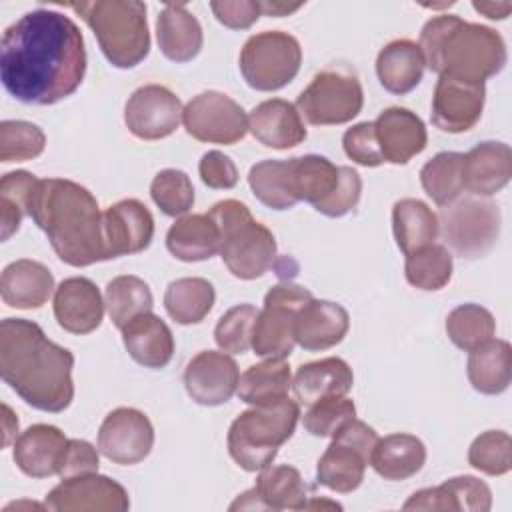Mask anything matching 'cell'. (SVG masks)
I'll return each instance as SVG.
<instances>
[{
  "label": "cell",
  "instance_id": "cell-1",
  "mask_svg": "<svg viewBox=\"0 0 512 512\" xmlns=\"http://www.w3.org/2000/svg\"><path fill=\"white\" fill-rule=\"evenodd\" d=\"M86 74V48L78 24L36 8L10 24L0 40V80L24 104L50 106L72 96Z\"/></svg>",
  "mask_w": 512,
  "mask_h": 512
},
{
  "label": "cell",
  "instance_id": "cell-2",
  "mask_svg": "<svg viewBox=\"0 0 512 512\" xmlns=\"http://www.w3.org/2000/svg\"><path fill=\"white\" fill-rule=\"evenodd\" d=\"M74 354L26 318L0 322L2 380L32 408L64 412L74 400Z\"/></svg>",
  "mask_w": 512,
  "mask_h": 512
},
{
  "label": "cell",
  "instance_id": "cell-3",
  "mask_svg": "<svg viewBox=\"0 0 512 512\" xmlns=\"http://www.w3.org/2000/svg\"><path fill=\"white\" fill-rule=\"evenodd\" d=\"M28 216L46 234L56 256L74 268L108 260L104 240V212L94 194L74 180H38Z\"/></svg>",
  "mask_w": 512,
  "mask_h": 512
},
{
  "label": "cell",
  "instance_id": "cell-4",
  "mask_svg": "<svg viewBox=\"0 0 512 512\" xmlns=\"http://www.w3.org/2000/svg\"><path fill=\"white\" fill-rule=\"evenodd\" d=\"M418 46L426 68L474 84H486L508 62L506 44L494 28L466 22L456 14L430 18L422 26Z\"/></svg>",
  "mask_w": 512,
  "mask_h": 512
},
{
  "label": "cell",
  "instance_id": "cell-5",
  "mask_svg": "<svg viewBox=\"0 0 512 512\" xmlns=\"http://www.w3.org/2000/svg\"><path fill=\"white\" fill-rule=\"evenodd\" d=\"M72 8L94 32L106 60L122 70L138 66L150 52L146 4L138 0L72 2Z\"/></svg>",
  "mask_w": 512,
  "mask_h": 512
},
{
  "label": "cell",
  "instance_id": "cell-6",
  "mask_svg": "<svg viewBox=\"0 0 512 512\" xmlns=\"http://www.w3.org/2000/svg\"><path fill=\"white\" fill-rule=\"evenodd\" d=\"M298 418L300 406L288 396L244 410L228 430L230 458L246 472L264 470L276 458L278 448L292 438Z\"/></svg>",
  "mask_w": 512,
  "mask_h": 512
},
{
  "label": "cell",
  "instance_id": "cell-7",
  "mask_svg": "<svg viewBox=\"0 0 512 512\" xmlns=\"http://www.w3.org/2000/svg\"><path fill=\"white\" fill-rule=\"evenodd\" d=\"M208 214L220 232L218 254L232 276L256 280L274 266L276 238L264 224L254 220L246 204L234 198L220 200Z\"/></svg>",
  "mask_w": 512,
  "mask_h": 512
},
{
  "label": "cell",
  "instance_id": "cell-8",
  "mask_svg": "<svg viewBox=\"0 0 512 512\" xmlns=\"http://www.w3.org/2000/svg\"><path fill=\"white\" fill-rule=\"evenodd\" d=\"M294 106L312 126L346 124L360 114L364 90L350 66L330 64L310 80Z\"/></svg>",
  "mask_w": 512,
  "mask_h": 512
},
{
  "label": "cell",
  "instance_id": "cell-9",
  "mask_svg": "<svg viewBox=\"0 0 512 512\" xmlns=\"http://www.w3.org/2000/svg\"><path fill=\"white\" fill-rule=\"evenodd\" d=\"M240 72L258 92H274L292 82L302 64L300 42L282 30L252 34L240 50Z\"/></svg>",
  "mask_w": 512,
  "mask_h": 512
},
{
  "label": "cell",
  "instance_id": "cell-10",
  "mask_svg": "<svg viewBox=\"0 0 512 512\" xmlns=\"http://www.w3.org/2000/svg\"><path fill=\"white\" fill-rule=\"evenodd\" d=\"M376 442L378 434L372 426L358 418L346 422L316 464L318 484L338 494L354 492L364 480Z\"/></svg>",
  "mask_w": 512,
  "mask_h": 512
},
{
  "label": "cell",
  "instance_id": "cell-11",
  "mask_svg": "<svg viewBox=\"0 0 512 512\" xmlns=\"http://www.w3.org/2000/svg\"><path fill=\"white\" fill-rule=\"evenodd\" d=\"M306 286L294 282H280L264 296V306L258 310L252 330V350L260 358L286 360L294 346V322L298 310L312 300Z\"/></svg>",
  "mask_w": 512,
  "mask_h": 512
},
{
  "label": "cell",
  "instance_id": "cell-12",
  "mask_svg": "<svg viewBox=\"0 0 512 512\" xmlns=\"http://www.w3.org/2000/svg\"><path fill=\"white\" fill-rule=\"evenodd\" d=\"M500 210L486 198H464L442 212V236L462 258L474 260L486 256L500 236Z\"/></svg>",
  "mask_w": 512,
  "mask_h": 512
},
{
  "label": "cell",
  "instance_id": "cell-13",
  "mask_svg": "<svg viewBox=\"0 0 512 512\" xmlns=\"http://www.w3.org/2000/svg\"><path fill=\"white\" fill-rule=\"evenodd\" d=\"M186 132L208 144H236L248 132V116L244 108L228 94L206 90L196 94L182 112Z\"/></svg>",
  "mask_w": 512,
  "mask_h": 512
},
{
  "label": "cell",
  "instance_id": "cell-14",
  "mask_svg": "<svg viewBox=\"0 0 512 512\" xmlns=\"http://www.w3.org/2000/svg\"><path fill=\"white\" fill-rule=\"evenodd\" d=\"M184 106L180 98L160 84H144L132 92L124 106V124L140 140H162L176 132Z\"/></svg>",
  "mask_w": 512,
  "mask_h": 512
},
{
  "label": "cell",
  "instance_id": "cell-15",
  "mask_svg": "<svg viewBox=\"0 0 512 512\" xmlns=\"http://www.w3.org/2000/svg\"><path fill=\"white\" fill-rule=\"evenodd\" d=\"M154 446L150 418L136 408H116L100 424L98 450L114 464L132 466L142 462Z\"/></svg>",
  "mask_w": 512,
  "mask_h": 512
},
{
  "label": "cell",
  "instance_id": "cell-16",
  "mask_svg": "<svg viewBox=\"0 0 512 512\" xmlns=\"http://www.w3.org/2000/svg\"><path fill=\"white\" fill-rule=\"evenodd\" d=\"M44 504L52 512H124L130 508V498L122 484L94 472L62 480L48 492Z\"/></svg>",
  "mask_w": 512,
  "mask_h": 512
},
{
  "label": "cell",
  "instance_id": "cell-17",
  "mask_svg": "<svg viewBox=\"0 0 512 512\" xmlns=\"http://www.w3.org/2000/svg\"><path fill=\"white\" fill-rule=\"evenodd\" d=\"M238 380L236 360L222 350L198 352L184 370V388L200 406L226 404L236 394Z\"/></svg>",
  "mask_w": 512,
  "mask_h": 512
},
{
  "label": "cell",
  "instance_id": "cell-18",
  "mask_svg": "<svg viewBox=\"0 0 512 512\" xmlns=\"http://www.w3.org/2000/svg\"><path fill=\"white\" fill-rule=\"evenodd\" d=\"M310 488L298 468L280 464L260 470L254 488L240 494L230 510H302Z\"/></svg>",
  "mask_w": 512,
  "mask_h": 512
},
{
  "label": "cell",
  "instance_id": "cell-19",
  "mask_svg": "<svg viewBox=\"0 0 512 512\" xmlns=\"http://www.w3.org/2000/svg\"><path fill=\"white\" fill-rule=\"evenodd\" d=\"M486 86L438 76L432 94V124L448 134H460L474 128L482 116Z\"/></svg>",
  "mask_w": 512,
  "mask_h": 512
},
{
  "label": "cell",
  "instance_id": "cell-20",
  "mask_svg": "<svg viewBox=\"0 0 512 512\" xmlns=\"http://www.w3.org/2000/svg\"><path fill=\"white\" fill-rule=\"evenodd\" d=\"M154 238V218L136 198L120 200L104 210V240L108 260L138 254Z\"/></svg>",
  "mask_w": 512,
  "mask_h": 512
},
{
  "label": "cell",
  "instance_id": "cell-21",
  "mask_svg": "<svg viewBox=\"0 0 512 512\" xmlns=\"http://www.w3.org/2000/svg\"><path fill=\"white\" fill-rule=\"evenodd\" d=\"M104 308L106 302L90 278H64L54 290V318L70 334L94 332L102 324Z\"/></svg>",
  "mask_w": 512,
  "mask_h": 512
},
{
  "label": "cell",
  "instance_id": "cell-22",
  "mask_svg": "<svg viewBox=\"0 0 512 512\" xmlns=\"http://www.w3.org/2000/svg\"><path fill=\"white\" fill-rule=\"evenodd\" d=\"M374 128L382 158L390 164H408L428 144V132L422 118L402 106L382 110L374 120Z\"/></svg>",
  "mask_w": 512,
  "mask_h": 512
},
{
  "label": "cell",
  "instance_id": "cell-23",
  "mask_svg": "<svg viewBox=\"0 0 512 512\" xmlns=\"http://www.w3.org/2000/svg\"><path fill=\"white\" fill-rule=\"evenodd\" d=\"M348 328L350 316L342 304L312 298L296 314L294 338L300 348L320 352L340 344L348 334Z\"/></svg>",
  "mask_w": 512,
  "mask_h": 512
},
{
  "label": "cell",
  "instance_id": "cell-24",
  "mask_svg": "<svg viewBox=\"0 0 512 512\" xmlns=\"http://www.w3.org/2000/svg\"><path fill=\"white\" fill-rule=\"evenodd\" d=\"M68 440L70 438L52 424H32L14 440L12 458L22 474L48 478L58 474Z\"/></svg>",
  "mask_w": 512,
  "mask_h": 512
},
{
  "label": "cell",
  "instance_id": "cell-25",
  "mask_svg": "<svg viewBox=\"0 0 512 512\" xmlns=\"http://www.w3.org/2000/svg\"><path fill=\"white\" fill-rule=\"evenodd\" d=\"M512 178V150L504 142L486 140L462 158V184L474 196H492Z\"/></svg>",
  "mask_w": 512,
  "mask_h": 512
},
{
  "label": "cell",
  "instance_id": "cell-26",
  "mask_svg": "<svg viewBox=\"0 0 512 512\" xmlns=\"http://www.w3.org/2000/svg\"><path fill=\"white\" fill-rule=\"evenodd\" d=\"M404 510H464L488 512L492 508V492L486 482L476 476H454L434 488L414 492L402 506Z\"/></svg>",
  "mask_w": 512,
  "mask_h": 512
},
{
  "label": "cell",
  "instance_id": "cell-27",
  "mask_svg": "<svg viewBox=\"0 0 512 512\" xmlns=\"http://www.w3.org/2000/svg\"><path fill=\"white\" fill-rule=\"evenodd\" d=\"M252 136L274 150H288L306 140V128L296 106L282 98L264 100L248 116Z\"/></svg>",
  "mask_w": 512,
  "mask_h": 512
},
{
  "label": "cell",
  "instance_id": "cell-28",
  "mask_svg": "<svg viewBox=\"0 0 512 512\" xmlns=\"http://www.w3.org/2000/svg\"><path fill=\"white\" fill-rule=\"evenodd\" d=\"M120 332L126 352L144 368L160 370L168 366L174 356L172 330L160 316L152 312L136 316Z\"/></svg>",
  "mask_w": 512,
  "mask_h": 512
},
{
  "label": "cell",
  "instance_id": "cell-29",
  "mask_svg": "<svg viewBox=\"0 0 512 512\" xmlns=\"http://www.w3.org/2000/svg\"><path fill=\"white\" fill-rule=\"evenodd\" d=\"M52 272L36 260L20 258L10 262L0 278V294L6 306L34 310L48 302L54 292Z\"/></svg>",
  "mask_w": 512,
  "mask_h": 512
},
{
  "label": "cell",
  "instance_id": "cell-30",
  "mask_svg": "<svg viewBox=\"0 0 512 512\" xmlns=\"http://www.w3.org/2000/svg\"><path fill=\"white\" fill-rule=\"evenodd\" d=\"M354 374L346 360L328 356L302 364L292 378V392L300 404H316L324 398L346 396L352 390Z\"/></svg>",
  "mask_w": 512,
  "mask_h": 512
},
{
  "label": "cell",
  "instance_id": "cell-31",
  "mask_svg": "<svg viewBox=\"0 0 512 512\" xmlns=\"http://www.w3.org/2000/svg\"><path fill=\"white\" fill-rule=\"evenodd\" d=\"M156 40L168 60L182 64L200 54L204 34L198 18L184 4H164L156 18Z\"/></svg>",
  "mask_w": 512,
  "mask_h": 512
},
{
  "label": "cell",
  "instance_id": "cell-32",
  "mask_svg": "<svg viewBox=\"0 0 512 512\" xmlns=\"http://www.w3.org/2000/svg\"><path fill=\"white\" fill-rule=\"evenodd\" d=\"M424 56L414 40L398 38L388 42L376 58V76L390 94L412 92L424 76Z\"/></svg>",
  "mask_w": 512,
  "mask_h": 512
},
{
  "label": "cell",
  "instance_id": "cell-33",
  "mask_svg": "<svg viewBox=\"0 0 512 512\" xmlns=\"http://www.w3.org/2000/svg\"><path fill=\"white\" fill-rule=\"evenodd\" d=\"M168 252L182 262H202L220 252V232L210 214H184L166 232Z\"/></svg>",
  "mask_w": 512,
  "mask_h": 512
},
{
  "label": "cell",
  "instance_id": "cell-34",
  "mask_svg": "<svg viewBox=\"0 0 512 512\" xmlns=\"http://www.w3.org/2000/svg\"><path fill=\"white\" fill-rule=\"evenodd\" d=\"M426 462V446L414 434H388L378 438L370 454V466L384 480H408L416 476Z\"/></svg>",
  "mask_w": 512,
  "mask_h": 512
},
{
  "label": "cell",
  "instance_id": "cell-35",
  "mask_svg": "<svg viewBox=\"0 0 512 512\" xmlns=\"http://www.w3.org/2000/svg\"><path fill=\"white\" fill-rule=\"evenodd\" d=\"M466 374L480 394L496 396L508 390L512 380V348L506 340L490 338L468 352Z\"/></svg>",
  "mask_w": 512,
  "mask_h": 512
},
{
  "label": "cell",
  "instance_id": "cell-36",
  "mask_svg": "<svg viewBox=\"0 0 512 512\" xmlns=\"http://www.w3.org/2000/svg\"><path fill=\"white\" fill-rule=\"evenodd\" d=\"M288 162L292 192L298 202H308L316 208L326 202L340 184L342 166H336L326 156L304 154Z\"/></svg>",
  "mask_w": 512,
  "mask_h": 512
},
{
  "label": "cell",
  "instance_id": "cell-37",
  "mask_svg": "<svg viewBox=\"0 0 512 512\" xmlns=\"http://www.w3.org/2000/svg\"><path fill=\"white\" fill-rule=\"evenodd\" d=\"M392 232L398 248L404 254H410L438 238V216L426 202L418 198H402L392 206Z\"/></svg>",
  "mask_w": 512,
  "mask_h": 512
},
{
  "label": "cell",
  "instance_id": "cell-38",
  "mask_svg": "<svg viewBox=\"0 0 512 512\" xmlns=\"http://www.w3.org/2000/svg\"><path fill=\"white\" fill-rule=\"evenodd\" d=\"M292 388V372L286 360L264 358L240 374L236 394L250 406H264L288 396Z\"/></svg>",
  "mask_w": 512,
  "mask_h": 512
},
{
  "label": "cell",
  "instance_id": "cell-39",
  "mask_svg": "<svg viewBox=\"0 0 512 512\" xmlns=\"http://www.w3.org/2000/svg\"><path fill=\"white\" fill-rule=\"evenodd\" d=\"M214 300V286L198 276L176 278L164 292V308L168 316L182 326L202 322L210 314Z\"/></svg>",
  "mask_w": 512,
  "mask_h": 512
},
{
  "label": "cell",
  "instance_id": "cell-40",
  "mask_svg": "<svg viewBox=\"0 0 512 512\" xmlns=\"http://www.w3.org/2000/svg\"><path fill=\"white\" fill-rule=\"evenodd\" d=\"M104 302L112 324L120 330L136 316L152 312L154 306L150 286L134 274H122L112 278L106 284Z\"/></svg>",
  "mask_w": 512,
  "mask_h": 512
},
{
  "label": "cell",
  "instance_id": "cell-41",
  "mask_svg": "<svg viewBox=\"0 0 512 512\" xmlns=\"http://www.w3.org/2000/svg\"><path fill=\"white\" fill-rule=\"evenodd\" d=\"M248 184L252 194L272 210H290L298 204L292 192L290 162L288 160H262L248 172Z\"/></svg>",
  "mask_w": 512,
  "mask_h": 512
},
{
  "label": "cell",
  "instance_id": "cell-42",
  "mask_svg": "<svg viewBox=\"0 0 512 512\" xmlns=\"http://www.w3.org/2000/svg\"><path fill=\"white\" fill-rule=\"evenodd\" d=\"M460 152H438L420 170V184L434 204L452 206L464 190Z\"/></svg>",
  "mask_w": 512,
  "mask_h": 512
},
{
  "label": "cell",
  "instance_id": "cell-43",
  "mask_svg": "<svg viewBox=\"0 0 512 512\" xmlns=\"http://www.w3.org/2000/svg\"><path fill=\"white\" fill-rule=\"evenodd\" d=\"M452 254L444 244H428L406 254L404 274L408 284L418 290H442L452 278Z\"/></svg>",
  "mask_w": 512,
  "mask_h": 512
},
{
  "label": "cell",
  "instance_id": "cell-44",
  "mask_svg": "<svg viewBox=\"0 0 512 512\" xmlns=\"http://www.w3.org/2000/svg\"><path fill=\"white\" fill-rule=\"evenodd\" d=\"M446 334L464 352L488 342L496 334V320L480 304H460L446 316Z\"/></svg>",
  "mask_w": 512,
  "mask_h": 512
},
{
  "label": "cell",
  "instance_id": "cell-45",
  "mask_svg": "<svg viewBox=\"0 0 512 512\" xmlns=\"http://www.w3.org/2000/svg\"><path fill=\"white\" fill-rule=\"evenodd\" d=\"M38 178L28 170H14L0 180V238L6 242L18 232L28 214V200Z\"/></svg>",
  "mask_w": 512,
  "mask_h": 512
},
{
  "label": "cell",
  "instance_id": "cell-46",
  "mask_svg": "<svg viewBox=\"0 0 512 512\" xmlns=\"http://www.w3.org/2000/svg\"><path fill=\"white\" fill-rule=\"evenodd\" d=\"M150 196L166 216L180 218L194 204V186L184 170L164 168L152 178Z\"/></svg>",
  "mask_w": 512,
  "mask_h": 512
},
{
  "label": "cell",
  "instance_id": "cell-47",
  "mask_svg": "<svg viewBox=\"0 0 512 512\" xmlns=\"http://www.w3.org/2000/svg\"><path fill=\"white\" fill-rule=\"evenodd\" d=\"M46 148V134L40 126L26 120L0 122V160L26 162L40 156Z\"/></svg>",
  "mask_w": 512,
  "mask_h": 512
},
{
  "label": "cell",
  "instance_id": "cell-48",
  "mask_svg": "<svg viewBox=\"0 0 512 512\" xmlns=\"http://www.w3.org/2000/svg\"><path fill=\"white\" fill-rule=\"evenodd\" d=\"M468 464L482 474L502 476L512 468V438L504 430H486L468 448Z\"/></svg>",
  "mask_w": 512,
  "mask_h": 512
},
{
  "label": "cell",
  "instance_id": "cell-49",
  "mask_svg": "<svg viewBox=\"0 0 512 512\" xmlns=\"http://www.w3.org/2000/svg\"><path fill=\"white\" fill-rule=\"evenodd\" d=\"M256 316L258 310L252 304H238L226 310L214 328V340L218 348L228 354H242L252 348Z\"/></svg>",
  "mask_w": 512,
  "mask_h": 512
},
{
  "label": "cell",
  "instance_id": "cell-50",
  "mask_svg": "<svg viewBox=\"0 0 512 512\" xmlns=\"http://www.w3.org/2000/svg\"><path fill=\"white\" fill-rule=\"evenodd\" d=\"M356 418V406L346 396L324 398L310 404L302 416V426L308 434L318 438H332L346 422Z\"/></svg>",
  "mask_w": 512,
  "mask_h": 512
},
{
  "label": "cell",
  "instance_id": "cell-51",
  "mask_svg": "<svg viewBox=\"0 0 512 512\" xmlns=\"http://www.w3.org/2000/svg\"><path fill=\"white\" fill-rule=\"evenodd\" d=\"M342 148H344V154L360 166L374 168L384 162L378 146L374 122H360L348 128L342 136Z\"/></svg>",
  "mask_w": 512,
  "mask_h": 512
},
{
  "label": "cell",
  "instance_id": "cell-52",
  "mask_svg": "<svg viewBox=\"0 0 512 512\" xmlns=\"http://www.w3.org/2000/svg\"><path fill=\"white\" fill-rule=\"evenodd\" d=\"M360 194H362L360 174L350 166H342V176H340L338 188L332 192V196L326 202H322L314 210L328 218H342L358 206Z\"/></svg>",
  "mask_w": 512,
  "mask_h": 512
},
{
  "label": "cell",
  "instance_id": "cell-53",
  "mask_svg": "<svg viewBox=\"0 0 512 512\" xmlns=\"http://www.w3.org/2000/svg\"><path fill=\"white\" fill-rule=\"evenodd\" d=\"M100 466V450L94 448L88 440L82 438H70L58 468V476L62 480L86 476L98 472Z\"/></svg>",
  "mask_w": 512,
  "mask_h": 512
},
{
  "label": "cell",
  "instance_id": "cell-54",
  "mask_svg": "<svg viewBox=\"0 0 512 512\" xmlns=\"http://www.w3.org/2000/svg\"><path fill=\"white\" fill-rule=\"evenodd\" d=\"M200 180L212 190H230L238 182V168L230 156L220 150H208L198 162Z\"/></svg>",
  "mask_w": 512,
  "mask_h": 512
},
{
  "label": "cell",
  "instance_id": "cell-55",
  "mask_svg": "<svg viewBox=\"0 0 512 512\" xmlns=\"http://www.w3.org/2000/svg\"><path fill=\"white\" fill-rule=\"evenodd\" d=\"M210 10L220 24L230 30H246L250 28L262 14L260 2L254 0H222L210 2Z\"/></svg>",
  "mask_w": 512,
  "mask_h": 512
},
{
  "label": "cell",
  "instance_id": "cell-56",
  "mask_svg": "<svg viewBox=\"0 0 512 512\" xmlns=\"http://www.w3.org/2000/svg\"><path fill=\"white\" fill-rule=\"evenodd\" d=\"M472 8L490 20H504L512 12V2H472Z\"/></svg>",
  "mask_w": 512,
  "mask_h": 512
},
{
  "label": "cell",
  "instance_id": "cell-57",
  "mask_svg": "<svg viewBox=\"0 0 512 512\" xmlns=\"http://www.w3.org/2000/svg\"><path fill=\"white\" fill-rule=\"evenodd\" d=\"M2 432H4L2 446L8 448L18 438V418L8 404H2Z\"/></svg>",
  "mask_w": 512,
  "mask_h": 512
},
{
  "label": "cell",
  "instance_id": "cell-58",
  "mask_svg": "<svg viewBox=\"0 0 512 512\" xmlns=\"http://www.w3.org/2000/svg\"><path fill=\"white\" fill-rule=\"evenodd\" d=\"M304 4L298 2V4H286V2H260V10L262 14L266 16H288L296 10H300Z\"/></svg>",
  "mask_w": 512,
  "mask_h": 512
},
{
  "label": "cell",
  "instance_id": "cell-59",
  "mask_svg": "<svg viewBox=\"0 0 512 512\" xmlns=\"http://www.w3.org/2000/svg\"><path fill=\"white\" fill-rule=\"evenodd\" d=\"M324 510V508H328V510H342V506L338 504V502H334V500H322V498H316V496H310L308 500H306V504H304V508L302 510Z\"/></svg>",
  "mask_w": 512,
  "mask_h": 512
},
{
  "label": "cell",
  "instance_id": "cell-60",
  "mask_svg": "<svg viewBox=\"0 0 512 512\" xmlns=\"http://www.w3.org/2000/svg\"><path fill=\"white\" fill-rule=\"evenodd\" d=\"M18 508H46V504H38V502H12L4 508V512H10V510H18Z\"/></svg>",
  "mask_w": 512,
  "mask_h": 512
}]
</instances>
